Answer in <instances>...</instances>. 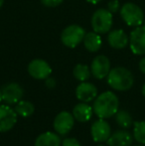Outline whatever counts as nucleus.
Instances as JSON below:
<instances>
[{"label":"nucleus","instance_id":"obj_27","mask_svg":"<svg viewBox=\"0 0 145 146\" xmlns=\"http://www.w3.org/2000/svg\"><path fill=\"white\" fill-rule=\"evenodd\" d=\"M139 70L143 74H145V57L140 60V62H139Z\"/></svg>","mask_w":145,"mask_h":146},{"label":"nucleus","instance_id":"obj_7","mask_svg":"<svg viewBox=\"0 0 145 146\" xmlns=\"http://www.w3.org/2000/svg\"><path fill=\"white\" fill-rule=\"evenodd\" d=\"M28 73L36 80H46L52 74V68L44 60L35 59L28 65Z\"/></svg>","mask_w":145,"mask_h":146},{"label":"nucleus","instance_id":"obj_8","mask_svg":"<svg viewBox=\"0 0 145 146\" xmlns=\"http://www.w3.org/2000/svg\"><path fill=\"white\" fill-rule=\"evenodd\" d=\"M75 124V117L69 111H61L54 119V129L61 135L69 133Z\"/></svg>","mask_w":145,"mask_h":146},{"label":"nucleus","instance_id":"obj_25","mask_svg":"<svg viewBox=\"0 0 145 146\" xmlns=\"http://www.w3.org/2000/svg\"><path fill=\"white\" fill-rule=\"evenodd\" d=\"M62 146H81L79 142L75 138H66L64 139L62 143Z\"/></svg>","mask_w":145,"mask_h":146},{"label":"nucleus","instance_id":"obj_3","mask_svg":"<svg viewBox=\"0 0 145 146\" xmlns=\"http://www.w3.org/2000/svg\"><path fill=\"white\" fill-rule=\"evenodd\" d=\"M120 16L126 25L130 27H138L143 24L145 18L142 9L131 2L123 4L120 8Z\"/></svg>","mask_w":145,"mask_h":146},{"label":"nucleus","instance_id":"obj_19","mask_svg":"<svg viewBox=\"0 0 145 146\" xmlns=\"http://www.w3.org/2000/svg\"><path fill=\"white\" fill-rule=\"evenodd\" d=\"M15 111L19 116L22 117H29L35 111V106L32 102H28V100H20L16 104L15 106Z\"/></svg>","mask_w":145,"mask_h":146},{"label":"nucleus","instance_id":"obj_16","mask_svg":"<svg viewBox=\"0 0 145 146\" xmlns=\"http://www.w3.org/2000/svg\"><path fill=\"white\" fill-rule=\"evenodd\" d=\"M83 43L85 45V49L91 53L97 52L103 46V40H101V36H99V33L95 32V31L85 33Z\"/></svg>","mask_w":145,"mask_h":146},{"label":"nucleus","instance_id":"obj_21","mask_svg":"<svg viewBox=\"0 0 145 146\" xmlns=\"http://www.w3.org/2000/svg\"><path fill=\"white\" fill-rule=\"evenodd\" d=\"M115 121L122 128H129L132 125V117L126 110H118L115 113Z\"/></svg>","mask_w":145,"mask_h":146},{"label":"nucleus","instance_id":"obj_14","mask_svg":"<svg viewBox=\"0 0 145 146\" xmlns=\"http://www.w3.org/2000/svg\"><path fill=\"white\" fill-rule=\"evenodd\" d=\"M107 42L111 48L121 50L129 44V37L122 29L112 30L107 35Z\"/></svg>","mask_w":145,"mask_h":146},{"label":"nucleus","instance_id":"obj_32","mask_svg":"<svg viewBox=\"0 0 145 146\" xmlns=\"http://www.w3.org/2000/svg\"><path fill=\"white\" fill-rule=\"evenodd\" d=\"M143 26L145 27V20H144V22H143Z\"/></svg>","mask_w":145,"mask_h":146},{"label":"nucleus","instance_id":"obj_31","mask_svg":"<svg viewBox=\"0 0 145 146\" xmlns=\"http://www.w3.org/2000/svg\"><path fill=\"white\" fill-rule=\"evenodd\" d=\"M2 100H2V94H1V90H0V102H1Z\"/></svg>","mask_w":145,"mask_h":146},{"label":"nucleus","instance_id":"obj_12","mask_svg":"<svg viewBox=\"0 0 145 146\" xmlns=\"http://www.w3.org/2000/svg\"><path fill=\"white\" fill-rule=\"evenodd\" d=\"M15 110L7 106H0V132H7L15 126L17 122Z\"/></svg>","mask_w":145,"mask_h":146},{"label":"nucleus","instance_id":"obj_28","mask_svg":"<svg viewBox=\"0 0 145 146\" xmlns=\"http://www.w3.org/2000/svg\"><path fill=\"white\" fill-rule=\"evenodd\" d=\"M87 1L91 4H97L99 2H101V0H87Z\"/></svg>","mask_w":145,"mask_h":146},{"label":"nucleus","instance_id":"obj_4","mask_svg":"<svg viewBox=\"0 0 145 146\" xmlns=\"http://www.w3.org/2000/svg\"><path fill=\"white\" fill-rule=\"evenodd\" d=\"M91 27L95 32L99 34H105L109 33L113 24V17L112 13L107 9L99 8L91 16Z\"/></svg>","mask_w":145,"mask_h":146},{"label":"nucleus","instance_id":"obj_17","mask_svg":"<svg viewBox=\"0 0 145 146\" xmlns=\"http://www.w3.org/2000/svg\"><path fill=\"white\" fill-rule=\"evenodd\" d=\"M93 111V108L89 106L87 102H81L73 108V115L79 122H87L91 119Z\"/></svg>","mask_w":145,"mask_h":146},{"label":"nucleus","instance_id":"obj_1","mask_svg":"<svg viewBox=\"0 0 145 146\" xmlns=\"http://www.w3.org/2000/svg\"><path fill=\"white\" fill-rule=\"evenodd\" d=\"M118 106L119 100L116 94L111 92H105L95 98L93 110L97 116L105 119L115 115Z\"/></svg>","mask_w":145,"mask_h":146},{"label":"nucleus","instance_id":"obj_30","mask_svg":"<svg viewBox=\"0 0 145 146\" xmlns=\"http://www.w3.org/2000/svg\"><path fill=\"white\" fill-rule=\"evenodd\" d=\"M3 3H4V0H0V8L2 7V5H3Z\"/></svg>","mask_w":145,"mask_h":146},{"label":"nucleus","instance_id":"obj_11","mask_svg":"<svg viewBox=\"0 0 145 146\" xmlns=\"http://www.w3.org/2000/svg\"><path fill=\"white\" fill-rule=\"evenodd\" d=\"M110 132H111L110 125L103 118H99V120L95 121L91 124V134L93 141H95V142H105V141H107V139L111 135Z\"/></svg>","mask_w":145,"mask_h":146},{"label":"nucleus","instance_id":"obj_10","mask_svg":"<svg viewBox=\"0 0 145 146\" xmlns=\"http://www.w3.org/2000/svg\"><path fill=\"white\" fill-rule=\"evenodd\" d=\"M91 75L97 80H103L110 72V61L105 55L97 56L93 60L91 65Z\"/></svg>","mask_w":145,"mask_h":146},{"label":"nucleus","instance_id":"obj_22","mask_svg":"<svg viewBox=\"0 0 145 146\" xmlns=\"http://www.w3.org/2000/svg\"><path fill=\"white\" fill-rule=\"evenodd\" d=\"M133 136L136 141L141 144H145V121L134 123Z\"/></svg>","mask_w":145,"mask_h":146},{"label":"nucleus","instance_id":"obj_26","mask_svg":"<svg viewBox=\"0 0 145 146\" xmlns=\"http://www.w3.org/2000/svg\"><path fill=\"white\" fill-rule=\"evenodd\" d=\"M46 86L48 88H54L55 86H56V82H55L54 79H51V78H48V79H46Z\"/></svg>","mask_w":145,"mask_h":146},{"label":"nucleus","instance_id":"obj_15","mask_svg":"<svg viewBox=\"0 0 145 146\" xmlns=\"http://www.w3.org/2000/svg\"><path fill=\"white\" fill-rule=\"evenodd\" d=\"M107 143L109 146H130L132 144V136L127 131L118 130L110 135Z\"/></svg>","mask_w":145,"mask_h":146},{"label":"nucleus","instance_id":"obj_33","mask_svg":"<svg viewBox=\"0 0 145 146\" xmlns=\"http://www.w3.org/2000/svg\"><path fill=\"white\" fill-rule=\"evenodd\" d=\"M137 146H143V145H137Z\"/></svg>","mask_w":145,"mask_h":146},{"label":"nucleus","instance_id":"obj_23","mask_svg":"<svg viewBox=\"0 0 145 146\" xmlns=\"http://www.w3.org/2000/svg\"><path fill=\"white\" fill-rule=\"evenodd\" d=\"M107 10L111 13H116L118 10H120V3L118 0H110L107 3Z\"/></svg>","mask_w":145,"mask_h":146},{"label":"nucleus","instance_id":"obj_5","mask_svg":"<svg viewBox=\"0 0 145 146\" xmlns=\"http://www.w3.org/2000/svg\"><path fill=\"white\" fill-rule=\"evenodd\" d=\"M85 31L83 27L73 24L63 30L61 34V41L68 48H75L83 41Z\"/></svg>","mask_w":145,"mask_h":146},{"label":"nucleus","instance_id":"obj_2","mask_svg":"<svg viewBox=\"0 0 145 146\" xmlns=\"http://www.w3.org/2000/svg\"><path fill=\"white\" fill-rule=\"evenodd\" d=\"M107 84L111 88L119 92L128 90L134 84L132 73L123 67H116L110 70L107 75Z\"/></svg>","mask_w":145,"mask_h":146},{"label":"nucleus","instance_id":"obj_18","mask_svg":"<svg viewBox=\"0 0 145 146\" xmlns=\"http://www.w3.org/2000/svg\"><path fill=\"white\" fill-rule=\"evenodd\" d=\"M61 138L56 133L47 131L37 137L34 146H61Z\"/></svg>","mask_w":145,"mask_h":146},{"label":"nucleus","instance_id":"obj_29","mask_svg":"<svg viewBox=\"0 0 145 146\" xmlns=\"http://www.w3.org/2000/svg\"><path fill=\"white\" fill-rule=\"evenodd\" d=\"M142 94H143V96L145 98V84H144L143 88H142Z\"/></svg>","mask_w":145,"mask_h":146},{"label":"nucleus","instance_id":"obj_20","mask_svg":"<svg viewBox=\"0 0 145 146\" xmlns=\"http://www.w3.org/2000/svg\"><path fill=\"white\" fill-rule=\"evenodd\" d=\"M91 69L87 65L83 64H77L75 66L73 70V75L75 80L79 82H87L91 78Z\"/></svg>","mask_w":145,"mask_h":146},{"label":"nucleus","instance_id":"obj_9","mask_svg":"<svg viewBox=\"0 0 145 146\" xmlns=\"http://www.w3.org/2000/svg\"><path fill=\"white\" fill-rule=\"evenodd\" d=\"M2 100L7 104H16L22 100L24 90L17 83H9L5 85L1 90Z\"/></svg>","mask_w":145,"mask_h":146},{"label":"nucleus","instance_id":"obj_6","mask_svg":"<svg viewBox=\"0 0 145 146\" xmlns=\"http://www.w3.org/2000/svg\"><path fill=\"white\" fill-rule=\"evenodd\" d=\"M130 50L134 55H145V27L138 26L132 30L129 36Z\"/></svg>","mask_w":145,"mask_h":146},{"label":"nucleus","instance_id":"obj_13","mask_svg":"<svg viewBox=\"0 0 145 146\" xmlns=\"http://www.w3.org/2000/svg\"><path fill=\"white\" fill-rule=\"evenodd\" d=\"M97 96V88L95 85L87 82H81L75 88V96L83 102H89Z\"/></svg>","mask_w":145,"mask_h":146},{"label":"nucleus","instance_id":"obj_24","mask_svg":"<svg viewBox=\"0 0 145 146\" xmlns=\"http://www.w3.org/2000/svg\"><path fill=\"white\" fill-rule=\"evenodd\" d=\"M64 0H41V3L45 7H57L63 3Z\"/></svg>","mask_w":145,"mask_h":146}]
</instances>
